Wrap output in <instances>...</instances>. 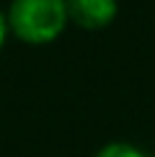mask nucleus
Instances as JSON below:
<instances>
[{
    "mask_svg": "<svg viewBox=\"0 0 155 157\" xmlns=\"http://www.w3.org/2000/svg\"><path fill=\"white\" fill-rule=\"evenodd\" d=\"M70 18L85 29H101L116 16V0H67L65 3Z\"/></svg>",
    "mask_w": 155,
    "mask_h": 157,
    "instance_id": "obj_2",
    "label": "nucleus"
},
{
    "mask_svg": "<svg viewBox=\"0 0 155 157\" xmlns=\"http://www.w3.org/2000/svg\"><path fill=\"white\" fill-rule=\"evenodd\" d=\"M96 157H145V155H142L140 149L129 147V144H109V147H103Z\"/></svg>",
    "mask_w": 155,
    "mask_h": 157,
    "instance_id": "obj_3",
    "label": "nucleus"
},
{
    "mask_svg": "<svg viewBox=\"0 0 155 157\" xmlns=\"http://www.w3.org/2000/svg\"><path fill=\"white\" fill-rule=\"evenodd\" d=\"M3 39H5V16L0 13V44H3Z\"/></svg>",
    "mask_w": 155,
    "mask_h": 157,
    "instance_id": "obj_4",
    "label": "nucleus"
},
{
    "mask_svg": "<svg viewBox=\"0 0 155 157\" xmlns=\"http://www.w3.org/2000/svg\"><path fill=\"white\" fill-rule=\"evenodd\" d=\"M67 8L65 0H13L8 21L23 41H49L62 31Z\"/></svg>",
    "mask_w": 155,
    "mask_h": 157,
    "instance_id": "obj_1",
    "label": "nucleus"
}]
</instances>
